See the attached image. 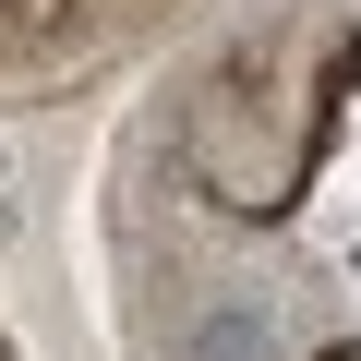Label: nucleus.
<instances>
[{"mask_svg": "<svg viewBox=\"0 0 361 361\" xmlns=\"http://www.w3.org/2000/svg\"><path fill=\"white\" fill-rule=\"evenodd\" d=\"M277 349H289V325H277L265 289H229V301L193 325V361H277Z\"/></svg>", "mask_w": 361, "mask_h": 361, "instance_id": "obj_1", "label": "nucleus"}]
</instances>
